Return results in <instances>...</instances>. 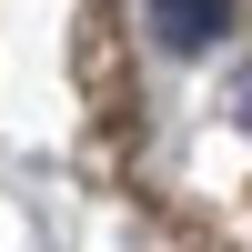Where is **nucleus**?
Here are the masks:
<instances>
[{
	"mask_svg": "<svg viewBox=\"0 0 252 252\" xmlns=\"http://www.w3.org/2000/svg\"><path fill=\"white\" fill-rule=\"evenodd\" d=\"M152 31H161V51L202 61L222 31H232V0H152Z\"/></svg>",
	"mask_w": 252,
	"mask_h": 252,
	"instance_id": "obj_1",
	"label": "nucleus"
}]
</instances>
